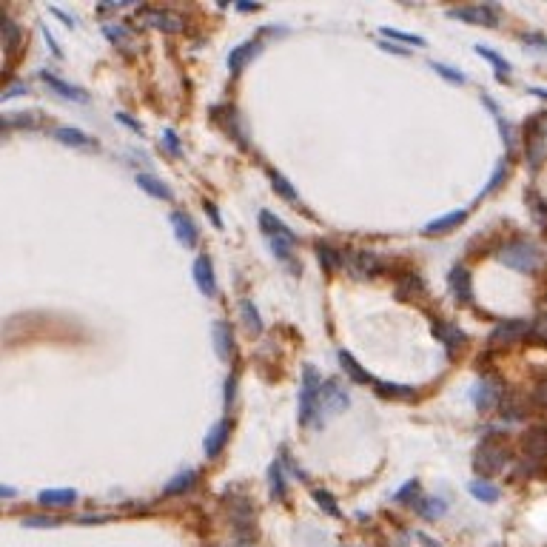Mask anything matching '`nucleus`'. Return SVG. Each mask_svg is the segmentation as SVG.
<instances>
[{"label": "nucleus", "mask_w": 547, "mask_h": 547, "mask_svg": "<svg viewBox=\"0 0 547 547\" xmlns=\"http://www.w3.org/2000/svg\"><path fill=\"white\" fill-rule=\"evenodd\" d=\"M499 263L513 268V271L533 274L541 266V254L530 240H510L499 248Z\"/></svg>", "instance_id": "1"}, {"label": "nucleus", "mask_w": 547, "mask_h": 547, "mask_svg": "<svg viewBox=\"0 0 547 547\" xmlns=\"http://www.w3.org/2000/svg\"><path fill=\"white\" fill-rule=\"evenodd\" d=\"M320 399H322V379L314 365L302 368V388H299V422L308 425L320 413Z\"/></svg>", "instance_id": "2"}, {"label": "nucleus", "mask_w": 547, "mask_h": 547, "mask_svg": "<svg viewBox=\"0 0 547 547\" xmlns=\"http://www.w3.org/2000/svg\"><path fill=\"white\" fill-rule=\"evenodd\" d=\"M530 331H533V322H530V320H522V317L502 320L496 328L490 331L487 342H490V345H516V342H522Z\"/></svg>", "instance_id": "3"}, {"label": "nucleus", "mask_w": 547, "mask_h": 547, "mask_svg": "<svg viewBox=\"0 0 547 547\" xmlns=\"http://www.w3.org/2000/svg\"><path fill=\"white\" fill-rule=\"evenodd\" d=\"M507 464V451L496 442H482L476 448V456H474V467L482 474V476H490V474H499L502 467Z\"/></svg>", "instance_id": "4"}, {"label": "nucleus", "mask_w": 547, "mask_h": 547, "mask_svg": "<svg viewBox=\"0 0 547 547\" xmlns=\"http://www.w3.org/2000/svg\"><path fill=\"white\" fill-rule=\"evenodd\" d=\"M137 20L151 26V29L168 32V35H177V32L186 29V20H182L180 15H174V12H168V9H140Z\"/></svg>", "instance_id": "5"}, {"label": "nucleus", "mask_w": 547, "mask_h": 547, "mask_svg": "<svg viewBox=\"0 0 547 547\" xmlns=\"http://www.w3.org/2000/svg\"><path fill=\"white\" fill-rule=\"evenodd\" d=\"M345 266L356 274V277H374L379 268H382V259L368 251V248H351L345 254Z\"/></svg>", "instance_id": "6"}, {"label": "nucleus", "mask_w": 547, "mask_h": 547, "mask_svg": "<svg viewBox=\"0 0 547 547\" xmlns=\"http://www.w3.org/2000/svg\"><path fill=\"white\" fill-rule=\"evenodd\" d=\"M448 15L453 20H462V23H471V26H496L499 17L490 6H456V9H448Z\"/></svg>", "instance_id": "7"}, {"label": "nucleus", "mask_w": 547, "mask_h": 547, "mask_svg": "<svg viewBox=\"0 0 547 547\" xmlns=\"http://www.w3.org/2000/svg\"><path fill=\"white\" fill-rule=\"evenodd\" d=\"M194 282H197V288H200V294L202 297H214L217 294V277H214V266H211V257H205V254H200L197 259H194Z\"/></svg>", "instance_id": "8"}, {"label": "nucleus", "mask_w": 547, "mask_h": 547, "mask_svg": "<svg viewBox=\"0 0 547 547\" xmlns=\"http://www.w3.org/2000/svg\"><path fill=\"white\" fill-rule=\"evenodd\" d=\"M171 225H174V237L186 245V248H197V243H200V228H197V223L186 214V211H174L171 214Z\"/></svg>", "instance_id": "9"}, {"label": "nucleus", "mask_w": 547, "mask_h": 547, "mask_svg": "<svg viewBox=\"0 0 547 547\" xmlns=\"http://www.w3.org/2000/svg\"><path fill=\"white\" fill-rule=\"evenodd\" d=\"M433 336L451 351L464 345V331L456 322H448V320H433Z\"/></svg>", "instance_id": "10"}, {"label": "nucleus", "mask_w": 547, "mask_h": 547, "mask_svg": "<svg viewBox=\"0 0 547 547\" xmlns=\"http://www.w3.org/2000/svg\"><path fill=\"white\" fill-rule=\"evenodd\" d=\"M40 80H43L51 92H58L60 97H66V100H74V103H86V100H89V94H86L83 89H77V86H71V83L60 80V77H58V74H51V71H40Z\"/></svg>", "instance_id": "11"}, {"label": "nucleus", "mask_w": 547, "mask_h": 547, "mask_svg": "<svg viewBox=\"0 0 547 547\" xmlns=\"http://www.w3.org/2000/svg\"><path fill=\"white\" fill-rule=\"evenodd\" d=\"M448 282H451V291H453V297L459 302H471L474 299V282H471V274H467L464 266H453Z\"/></svg>", "instance_id": "12"}, {"label": "nucleus", "mask_w": 547, "mask_h": 547, "mask_svg": "<svg viewBox=\"0 0 547 547\" xmlns=\"http://www.w3.org/2000/svg\"><path fill=\"white\" fill-rule=\"evenodd\" d=\"M259 55V43L257 40H245V43H240V46H234V51L228 55V71L231 74H240L243 69H245V63L251 60V58H257Z\"/></svg>", "instance_id": "13"}, {"label": "nucleus", "mask_w": 547, "mask_h": 547, "mask_svg": "<svg viewBox=\"0 0 547 547\" xmlns=\"http://www.w3.org/2000/svg\"><path fill=\"white\" fill-rule=\"evenodd\" d=\"M225 442H228V422H225V419H220L211 431L205 433V442H202L205 456H208V459L220 456V453H223V448H225Z\"/></svg>", "instance_id": "14"}, {"label": "nucleus", "mask_w": 547, "mask_h": 547, "mask_svg": "<svg viewBox=\"0 0 547 547\" xmlns=\"http://www.w3.org/2000/svg\"><path fill=\"white\" fill-rule=\"evenodd\" d=\"M37 502L43 507H69L77 502V490L71 487H60V490H40L37 493Z\"/></svg>", "instance_id": "15"}, {"label": "nucleus", "mask_w": 547, "mask_h": 547, "mask_svg": "<svg viewBox=\"0 0 547 547\" xmlns=\"http://www.w3.org/2000/svg\"><path fill=\"white\" fill-rule=\"evenodd\" d=\"M525 453L536 462L547 459V425L541 428H533L528 436H525Z\"/></svg>", "instance_id": "16"}, {"label": "nucleus", "mask_w": 547, "mask_h": 547, "mask_svg": "<svg viewBox=\"0 0 547 547\" xmlns=\"http://www.w3.org/2000/svg\"><path fill=\"white\" fill-rule=\"evenodd\" d=\"M320 405L331 408V413H333V410H342V408L348 405V390H345V388H340V382H336V379H331V382L322 388V399H320Z\"/></svg>", "instance_id": "17"}, {"label": "nucleus", "mask_w": 547, "mask_h": 547, "mask_svg": "<svg viewBox=\"0 0 547 547\" xmlns=\"http://www.w3.org/2000/svg\"><path fill=\"white\" fill-rule=\"evenodd\" d=\"M211 331H214L217 356H220V359H228V356L234 354V331H231V325H228V322H223V320H217Z\"/></svg>", "instance_id": "18"}, {"label": "nucleus", "mask_w": 547, "mask_h": 547, "mask_svg": "<svg viewBox=\"0 0 547 547\" xmlns=\"http://www.w3.org/2000/svg\"><path fill=\"white\" fill-rule=\"evenodd\" d=\"M467 220V211L462 208V211H451V214H445V217H439V220H431L428 225H425V234L428 237H433V234H448V231H453L456 225H462Z\"/></svg>", "instance_id": "19"}, {"label": "nucleus", "mask_w": 547, "mask_h": 547, "mask_svg": "<svg viewBox=\"0 0 547 547\" xmlns=\"http://www.w3.org/2000/svg\"><path fill=\"white\" fill-rule=\"evenodd\" d=\"M137 186H140L146 194L157 197V200H174V191L166 186L160 177H154V174H137Z\"/></svg>", "instance_id": "20"}, {"label": "nucleus", "mask_w": 547, "mask_h": 547, "mask_svg": "<svg viewBox=\"0 0 547 547\" xmlns=\"http://www.w3.org/2000/svg\"><path fill=\"white\" fill-rule=\"evenodd\" d=\"M259 228L266 231V237L271 240V237H294V231L285 225L277 214H271V211H259ZM297 240V237H294Z\"/></svg>", "instance_id": "21"}, {"label": "nucleus", "mask_w": 547, "mask_h": 547, "mask_svg": "<svg viewBox=\"0 0 547 547\" xmlns=\"http://www.w3.org/2000/svg\"><path fill=\"white\" fill-rule=\"evenodd\" d=\"M317 259H320V266H322L325 274H336V271L345 266V254L331 248V245H325V243L317 245Z\"/></svg>", "instance_id": "22"}, {"label": "nucleus", "mask_w": 547, "mask_h": 547, "mask_svg": "<svg viewBox=\"0 0 547 547\" xmlns=\"http://www.w3.org/2000/svg\"><path fill=\"white\" fill-rule=\"evenodd\" d=\"M55 140L63 143V146H74V148H89V146H94V140H92L89 134H83L80 128H69V125L55 128Z\"/></svg>", "instance_id": "23"}, {"label": "nucleus", "mask_w": 547, "mask_h": 547, "mask_svg": "<svg viewBox=\"0 0 547 547\" xmlns=\"http://www.w3.org/2000/svg\"><path fill=\"white\" fill-rule=\"evenodd\" d=\"M240 317H243V325H245L248 333H254V336L263 333V320H259V311H257V305L251 299L240 302Z\"/></svg>", "instance_id": "24"}, {"label": "nucleus", "mask_w": 547, "mask_h": 547, "mask_svg": "<svg viewBox=\"0 0 547 547\" xmlns=\"http://www.w3.org/2000/svg\"><path fill=\"white\" fill-rule=\"evenodd\" d=\"M340 365H342V371H345L354 382H359V385H365V382H376V379H371V374H368V371L359 368V362H356L348 351H340Z\"/></svg>", "instance_id": "25"}, {"label": "nucleus", "mask_w": 547, "mask_h": 547, "mask_svg": "<svg viewBox=\"0 0 547 547\" xmlns=\"http://www.w3.org/2000/svg\"><path fill=\"white\" fill-rule=\"evenodd\" d=\"M397 294L402 299H410V297H425V282L416 277V274H405L397 285Z\"/></svg>", "instance_id": "26"}, {"label": "nucleus", "mask_w": 547, "mask_h": 547, "mask_svg": "<svg viewBox=\"0 0 547 547\" xmlns=\"http://www.w3.org/2000/svg\"><path fill=\"white\" fill-rule=\"evenodd\" d=\"M194 479H197V471H182V474L171 476V482H168V485L163 487V493H166V496H180V493L191 490Z\"/></svg>", "instance_id": "27"}, {"label": "nucleus", "mask_w": 547, "mask_h": 547, "mask_svg": "<svg viewBox=\"0 0 547 547\" xmlns=\"http://www.w3.org/2000/svg\"><path fill=\"white\" fill-rule=\"evenodd\" d=\"M40 114L37 112H15V114H6L3 117V132H9L12 125H20V128H37L40 125Z\"/></svg>", "instance_id": "28"}, {"label": "nucleus", "mask_w": 547, "mask_h": 547, "mask_svg": "<svg viewBox=\"0 0 547 547\" xmlns=\"http://www.w3.org/2000/svg\"><path fill=\"white\" fill-rule=\"evenodd\" d=\"M268 180H271V189H274V191H277L282 200H288V202H299V194H297V189H294L291 182L285 180L279 171H274V168H271V171H268Z\"/></svg>", "instance_id": "29"}, {"label": "nucleus", "mask_w": 547, "mask_h": 547, "mask_svg": "<svg viewBox=\"0 0 547 547\" xmlns=\"http://www.w3.org/2000/svg\"><path fill=\"white\" fill-rule=\"evenodd\" d=\"M476 55L493 63V69H496V77H499V80H510V63H507L502 55H496V51H490L487 46H476Z\"/></svg>", "instance_id": "30"}, {"label": "nucleus", "mask_w": 547, "mask_h": 547, "mask_svg": "<svg viewBox=\"0 0 547 547\" xmlns=\"http://www.w3.org/2000/svg\"><path fill=\"white\" fill-rule=\"evenodd\" d=\"M493 399H502V394H499V388H493V385H487V382H482V385H476V390H474V405L479 408V410H485Z\"/></svg>", "instance_id": "31"}, {"label": "nucleus", "mask_w": 547, "mask_h": 547, "mask_svg": "<svg viewBox=\"0 0 547 547\" xmlns=\"http://www.w3.org/2000/svg\"><path fill=\"white\" fill-rule=\"evenodd\" d=\"M413 507H416V513H422L425 519H442L445 510H448V505L442 499H419V502H413Z\"/></svg>", "instance_id": "32"}, {"label": "nucleus", "mask_w": 547, "mask_h": 547, "mask_svg": "<svg viewBox=\"0 0 547 547\" xmlns=\"http://www.w3.org/2000/svg\"><path fill=\"white\" fill-rule=\"evenodd\" d=\"M268 487H271V499H285V476H282V467L279 462H274L268 467Z\"/></svg>", "instance_id": "33"}, {"label": "nucleus", "mask_w": 547, "mask_h": 547, "mask_svg": "<svg viewBox=\"0 0 547 547\" xmlns=\"http://www.w3.org/2000/svg\"><path fill=\"white\" fill-rule=\"evenodd\" d=\"M467 490H471L479 502H496L499 499V487L490 485V482H482V479L471 482V485H467Z\"/></svg>", "instance_id": "34"}, {"label": "nucleus", "mask_w": 547, "mask_h": 547, "mask_svg": "<svg viewBox=\"0 0 547 547\" xmlns=\"http://www.w3.org/2000/svg\"><path fill=\"white\" fill-rule=\"evenodd\" d=\"M528 202H530V214H533V220L547 231V200H544V197H539L536 191H528Z\"/></svg>", "instance_id": "35"}, {"label": "nucleus", "mask_w": 547, "mask_h": 547, "mask_svg": "<svg viewBox=\"0 0 547 547\" xmlns=\"http://www.w3.org/2000/svg\"><path fill=\"white\" fill-rule=\"evenodd\" d=\"M374 385L382 397H394V399H408L413 394L410 385H397V382H374Z\"/></svg>", "instance_id": "36"}, {"label": "nucleus", "mask_w": 547, "mask_h": 547, "mask_svg": "<svg viewBox=\"0 0 547 547\" xmlns=\"http://www.w3.org/2000/svg\"><path fill=\"white\" fill-rule=\"evenodd\" d=\"M103 35H106L114 46H132V35H128L123 26H117V23H106V26H103Z\"/></svg>", "instance_id": "37"}, {"label": "nucleus", "mask_w": 547, "mask_h": 547, "mask_svg": "<svg viewBox=\"0 0 547 547\" xmlns=\"http://www.w3.org/2000/svg\"><path fill=\"white\" fill-rule=\"evenodd\" d=\"M431 69H433L439 77H445L448 83H456V86H464V83H467V77H464L459 69H453V66H445V63H431Z\"/></svg>", "instance_id": "38"}, {"label": "nucleus", "mask_w": 547, "mask_h": 547, "mask_svg": "<svg viewBox=\"0 0 547 547\" xmlns=\"http://www.w3.org/2000/svg\"><path fill=\"white\" fill-rule=\"evenodd\" d=\"M23 528H60V519L55 516H23Z\"/></svg>", "instance_id": "39"}, {"label": "nucleus", "mask_w": 547, "mask_h": 547, "mask_svg": "<svg viewBox=\"0 0 547 547\" xmlns=\"http://www.w3.org/2000/svg\"><path fill=\"white\" fill-rule=\"evenodd\" d=\"M314 499H317V505H320L328 516H340V513H342L340 507H336V502H333V496H331L328 490H314Z\"/></svg>", "instance_id": "40"}, {"label": "nucleus", "mask_w": 547, "mask_h": 547, "mask_svg": "<svg viewBox=\"0 0 547 547\" xmlns=\"http://www.w3.org/2000/svg\"><path fill=\"white\" fill-rule=\"evenodd\" d=\"M3 43H6V49H9V51L20 43V29H17V23H15L12 17H6V20H3Z\"/></svg>", "instance_id": "41"}, {"label": "nucleus", "mask_w": 547, "mask_h": 547, "mask_svg": "<svg viewBox=\"0 0 547 547\" xmlns=\"http://www.w3.org/2000/svg\"><path fill=\"white\" fill-rule=\"evenodd\" d=\"M385 37L390 40H399V43H410V46H425V37L419 35H410V32H397V29H382Z\"/></svg>", "instance_id": "42"}, {"label": "nucleus", "mask_w": 547, "mask_h": 547, "mask_svg": "<svg viewBox=\"0 0 547 547\" xmlns=\"http://www.w3.org/2000/svg\"><path fill=\"white\" fill-rule=\"evenodd\" d=\"M507 177V160H502L499 166H496V171H493V177H490V182H487V186H485V191H482V197L485 194H493V191H496L499 186H502V180Z\"/></svg>", "instance_id": "43"}, {"label": "nucleus", "mask_w": 547, "mask_h": 547, "mask_svg": "<svg viewBox=\"0 0 547 547\" xmlns=\"http://www.w3.org/2000/svg\"><path fill=\"white\" fill-rule=\"evenodd\" d=\"M160 140H163V146L168 148V154H174V157H180V154H182V146H180V137H177L174 128H166Z\"/></svg>", "instance_id": "44"}, {"label": "nucleus", "mask_w": 547, "mask_h": 547, "mask_svg": "<svg viewBox=\"0 0 547 547\" xmlns=\"http://www.w3.org/2000/svg\"><path fill=\"white\" fill-rule=\"evenodd\" d=\"M20 94H29V86H26L23 80H17V83H9V86H6V92L0 94V103H9L12 97H20Z\"/></svg>", "instance_id": "45"}, {"label": "nucleus", "mask_w": 547, "mask_h": 547, "mask_svg": "<svg viewBox=\"0 0 547 547\" xmlns=\"http://www.w3.org/2000/svg\"><path fill=\"white\" fill-rule=\"evenodd\" d=\"M533 402H536L539 408L547 410V379H541V382L533 388Z\"/></svg>", "instance_id": "46"}, {"label": "nucleus", "mask_w": 547, "mask_h": 547, "mask_svg": "<svg viewBox=\"0 0 547 547\" xmlns=\"http://www.w3.org/2000/svg\"><path fill=\"white\" fill-rule=\"evenodd\" d=\"M234 394H237V374H231V376L225 379V405L234 402Z\"/></svg>", "instance_id": "47"}, {"label": "nucleus", "mask_w": 547, "mask_h": 547, "mask_svg": "<svg viewBox=\"0 0 547 547\" xmlns=\"http://www.w3.org/2000/svg\"><path fill=\"white\" fill-rule=\"evenodd\" d=\"M416 490H419V482H416V479H410V482H408V485H405V487L397 493V502H405L408 496H413Z\"/></svg>", "instance_id": "48"}, {"label": "nucleus", "mask_w": 547, "mask_h": 547, "mask_svg": "<svg viewBox=\"0 0 547 547\" xmlns=\"http://www.w3.org/2000/svg\"><path fill=\"white\" fill-rule=\"evenodd\" d=\"M533 333H536V336H541V340L547 342V314H541V317L533 322Z\"/></svg>", "instance_id": "49"}, {"label": "nucleus", "mask_w": 547, "mask_h": 547, "mask_svg": "<svg viewBox=\"0 0 547 547\" xmlns=\"http://www.w3.org/2000/svg\"><path fill=\"white\" fill-rule=\"evenodd\" d=\"M43 37H46V43H49V49H51V55H55V58H63V51H60V46L55 43V37H51V32L46 29V26H43Z\"/></svg>", "instance_id": "50"}, {"label": "nucleus", "mask_w": 547, "mask_h": 547, "mask_svg": "<svg viewBox=\"0 0 547 547\" xmlns=\"http://www.w3.org/2000/svg\"><path fill=\"white\" fill-rule=\"evenodd\" d=\"M117 120H120V123H125L128 128H132V132H137V134H143V125H140L137 120H132V117H128V114H117Z\"/></svg>", "instance_id": "51"}, {"label": "nucleus", "mask_w": 547, "mask_h": 547, "mask_svg": "<svg viewBox=\"0 0 547 547\" xmlns=\"http://www.w3.org/2000/svg\"><path fill=\"white\" fill-rule=\"evenodd\" d=\"M51 15H55V17H60L66 26H74V17H71L69 12H63V9H58V6H51Z\"/></svg>", "instance_id": "52"}, {"label": "nucleus", "mask_w": 547, "mask_h": 547, "mask_svg": "<svg viewBox=\"0 0 547 547\" xmlns=\"http://www.w3.org/2000/svg\"><path fill=\"white\" fill-rule=\"evenodd\" d=\"M379 49H385V51H394V55H408L405 49H399L397 43H390V40H382V43H379Z\"/></svg>", "instance_id": "53"}, {"label": "nucleus", "mask_w": 547, "mask_h": 547, "mask_svg": "<svg viewBox=\"0 0 547 547\" xmlns=\"http://www.w3.org/2000/svg\"><path fill=\"white\" fill-rule=\"evenodd\" d=\"M205 211H208V217L214 220V225H217V228L223 225V223H220V214H217V208H214V202H205Z\"/></svg>", "instance_id": "54"}, {"label": "nucleus", "mask_w": 547, "mask_h": 547, "mask_svg": "<svg viewBox=\"0 0 547 547\" xmlns=\"http://www.w3.org/2000/svg\"><path fill=\"white\" fill-rule=\"evenodd\" d=\"M525 40H528V43H536L539 49L547 51V40H544V37H539V35H525Z\"/></svg>", "instance_id": "55"}, {"label": "nucleus", "mask_w": 547, "mask_h": 547, "mask_svg": "<svg viewBox=\"0 0 547 547\" xmlns=\"http://www.w3.org/2000/svg\"><path fill=\"white\" fill-rule=\"evenodd\" d=\"M237 9H240V12H257V9H259V6H254V3H240V6H237Z\"/></svg>", "instance_id": "56"}, {"label": "nucleus", "mask_w": 547, "mask_h": 547, "mask_svg": "<svg viewBox=\"0 0 547 547\" xmlns=\"http://www.w3.org/2000/svg\"><path fill=\"white\" fill-rule=\"evenodd\" d=\"M530 94H536V97H544V100H547V89H536V86H533V89H530Z\"/></svg>", "instance_id": "57"}, {"label": "nucleus", "mask_w": 547, "mask_h": 547, "mask_svg": "<svg viewBox=\"0 0 547 547\" xmlns=\"http://www.w3.org/2000/svg\"><path fill=\"white\" fill-rule=\"evenodd\" d=\"M0 493H3V496H6V499H12V496H15V490H12V487H6V485H3V487H0Z\"/></svg>", "instance_id": "58"}]
</instances>
